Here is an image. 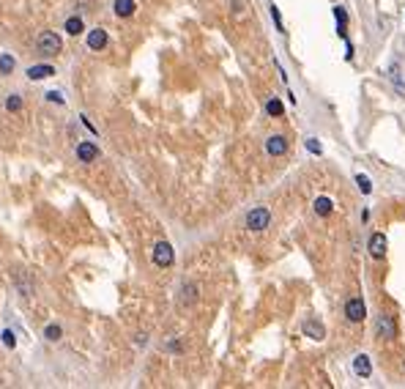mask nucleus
I'll return each mask as SVG.
<instances>
[{
	"label": "nucleus",
	"mask_w": 405,
	"mask_h": 389,
	"mask_svg": "<svg viewBox=\"0 0 405 389\" xmlns=\"http://www.w3.org/2000/svg\"><path fill=\"white\" fill-rule=\"evenodd\" d=\"M151 260H154L159 269H170L173 260H176V252H173V247L167 241H156L154 250H151Z\"/></svg>",
	"instance_id": "1"
},
{
	"label": "nucleus",
	"mask_w": 405,
	"mask_h": 389,
	"mask_svg": "<svg viewBox=\"0 0 405 389\" xmlns=\"http://www.w3.org/2000/svg\"><path fill=\"white\" fill-rule=\"evenodd\" d=\"M36 50L41 52V55H60L63 42H60L58 33H50V30H44V33L36 38Z\"/></svg>",
	"instance_id": "2"
},
{
	"label": "nucleus",
	"mask_w": 405,
	"mask_h": 389,
	"mask_svg": "<svg viewBox=\"0 0 405 389\" xmlns=\"http://www.w3.org/2000/svg\"><path fill=\"white\" fill-rule=\"evenodd\" d=\"M268 222H271V211H268L266 206H258V209H252L247 214V228L249 230H266Z\"/></svg>",
	"instance_id": "3"
},
{
	"label": "nucleus",
	"mask_w": 405,
	"mask_h": 389,
	"mask_svg": "<svg viewBox=\"0 0 405 389\" xmlns=\"http://www.w3.org/2000/svg\"><path fill=\"white\" fill-rule=\"evenodd\" d=\"M345 315H348V321H353V323H359L367 318V307H364V301L356 296V299H348L345 301Z\"/></svg>",
	"instance_id": "4"
},
{
	"label": "nucleus",
	"mask_w": 405,
	"mask_h": 389,
	"mask_svg": "<svg viewBox=\"0 0 405 389\" xmlns=\"http://www.w3.org/2000/svg\"><path fill=\"white\" fill-rule=\"evenodd\" d=\"M107 44H110V36H107L104 28H93V30H88V50L101 52Z\"/></svg>",
	"instance_id": "5"
},
{
	"label": "nucleus",
	"mask_w": 405,
	"mask_h": 389,
	"mask_svg": "<svg viewBox=\"0 0 405 389\" xmlns=\"http://www.w3.org/2000/svg\"><path fill=\"white\" fill-rule=\"evenodd\" d=\"M77 159L82 162V165H88V162H96L99 159V148H96V142H91V140H82L77 146Z\"/></svg>",
	"instance_id": "6"
},
{
	"label": "nucleus",
	"mask_w": 405,
	"mask_h": 389,
	"mask_svg": "<svg viewBox=\"0 0 405 389\" xmlns=\"http://www.w3.org/2000/svg\"><path fill=\"white\" fill-rule=\"evenodd\" d=\"M353 373L359 378H370L372 376V362H370L367 354H356L353 356Z\"/></svg>",
	"instance_id": "7"
},
{
	"label": "nucleus",
	"mask_w": 405,
	"mask_h": 389,
	"mask_svg": "<svg viewBox=\"0 0 405 389\" xmlns=\"http://www.w3.org/2000/svg\"><path fill=\"white\" fill-rule=\"evenodd\" d=\"M266 151L271 156H282V154H288V140L282 137V134H274V137H268L266 140Z\"/></svg>",
	"instance_id": "8"
},
{
	"label": "nucleus",
	"mask_w": 405,
	"mask_h": 389,
	"mask_svg": "<svg viewBox=\"0 0 405 389\" xmlns=\"http://www.w3.org/2000/svg\"><path fill=\"white\" fill-rule=\"evenodd\" d=\"M370 255L372 258H383L386 255V236L383 233H372V239H370Z\"/></svg>",
	"instance_id": "9"
},
{
	"label": "nucleus",
	"mask_w": 405,
	"mask_h": 389,
	"mask_svg": "<svg viewBox=\"0 0 405 389\" xmlns=\"http://www.w3.org/2000/svg\"><path fill=\"white\" fill-rule=\"evenodd\" d=\"M304 335L312 337V340H323V337H326V329H323L321 321L309 318V321H304Z\"/></svg>",
	"instance_id": "10"
},
{
	"label": "nucleus",
	"mask_w": 405,
	"mask_h": 389,
	"mask_svg": "<svg viewBox=\"0 0 405 389\" xmlns=\"http://www.w3.org/2000/svg\"><path fill=\"white\" fill-rule=\"evenodd\" d=\"M378 332H380V337H386V340H392L397 335L392 315H380V318H378Z\"/></svg>",
	"instance_id": "11"
},
{
	"label": "nucleus",
	"mask_w": 405,
	"mask_h": 389,
	"mask_svg": "<svg viewBox=\"0 0 405 389\" xmlns=\"http://www.w3.org/2000/svg\"><path fill=\"white\" fill-rule=\"evenodd\" d=\"M113 9H115V14L121 19H126V17H132V14L137 11V3H134V0H115Z\"/></svg>",
	"instance_id": "12"
},
{
	"label": "nucleus",
	"mask_w": 405,
	"mask_h": 389,
	"mask_svg": "<svg viewBox=\"0 0 405 389\" xmlns=\"http://www.w3.org/2000/svg\"><path fill=\"white\" fill-rule=\"evenodd\" d=\"M334 17H337V33L343 38H348V11L343 6H334Z\"/></svg>",
	"instance_id": "13"
},
{
	"label": "nucleus",
	"mask_w": 405,
	"mask_h": 389,
	"mask_svg": "<svg viewBox=\"0 0 405 389\" xmlns=\"http://www.w3.org/2000/svg\"><path fill=\"white\" fill-rule=\"evenodd\" d=\"M52 74H55L52 66H33V69H28L30 80H44V77H52Z\"/></svg>",
	"instance_id": "14"
},
{
	"label": "nucleus",
	"mask_w": 405,
	"mask_h": 389,
	"mask_svg": "<svg viewBox=\"0 0 405 389\" xmlns=\"http://www.w3.org/2000/svg\"><path fill=\"white\" fill-rule=\"evenodd\" d=\"M315 211L321 214V217H329V214L334 211V203H331V197H317V200H315Z\"/></svg>",
	"instance_id": "15"
},
{
	"label": "nucleus",
	"mask_w": 405,
	"mask_h": 389,
	"mask_svg": "<svg viewBox=\"0 0 405 389\" xmlns=\"http://www.w3.org/2000/svg\"><path fill=\"white\" fill-rule=\"evenodd\" d=\"M82 30H85V25H82V19H79V17H69L66 19V33L69 36H79Z\"/></svg>",
	"instance_id": "16"
},
{
	"label": "nucleus",
	"mask_w": 405,
	"mask_h": 389,
	"mask_svg": "<svg viewBox=\"0 0 405 389\" xmlns=\"http://www.w3.org/2000/svg\"><path fill=\"white\" fill-rule=\"evenodd\" d=\"M266 113H268V115H274V118H280V115L285 113L282 101H280V99H268V101H266Z\"/></svg>",
	"instance_id": "17"
},
{
	"label": "nucleus",
	"mask_w": 405,
	"mask_h": 389,
	"mask_svg": "<svg viewBox=\"0 0 405 389\" xmlns=\"http://www.w3.org/2000/svg\"><path fill=\"white\" fill-rule=\"evenodd\" d=\"M44 337L50 340V343H58V340L63 337V329L58 326V323H50V326L44 329Z\"/></svg>",
	"instance_id": "18"
},
{
	"label": "nucleus",
	"mask_w": 405,
	"mask_h": 389,
	"mask_svg": "<svg viewBox=\"0 0 405 389\" xmlns=\"http://www.w3.org/2000/svg\"><path fill=\"white\" fill-rule=\"evenodd\" d=\"M6 110H9V113H19L22 110V96L19 93H11V96L6 99Z\"/></svg>",
	"instance_id": "19"
},
{
	"label": "nucleus",
	"mask_w": 405,
	"mask_h": 389,
	"mask_svg": "<svg viewBox=\"0 0 405 389\" xmlns=\"http://www.w3.org/2000/svg\"><path fill=\"white\" fill-rule=\"evenodd\" d=\"M394 80V85H397V91H405V80H402V71H400V66L397 63H392V74H389Z\"/></svg>",
	"instance_id": "20"
},
{
	"label": "nucleus",
	"mask_w": 405,
	"mask_h": 389,
	"mask_svg": "<svg viewBox=\"0 0 405 389\" xmlns=\"http://www.w3.org/2000/svg\"><path fill=\"white\" fill-rule=\"evenodd\" d=\"M14 71V58L11 55H0V74H11Z\"/></svg>",
	"instance_id": "21"
},
{
	"label": "nucleus",
	"mask_w": 405,
	"mask_h": 389,
	"mask_svg": "<svg viewBox=\"0 0 405 389\" xmlns=\"http://www.w3.org/2000/svg\"><path fill=\"white\" fill-rule=\"evenodd\" d=\"M195 296H197V288H195V285H184V296H181V301H184V304H192Z\"/></svg>",
	"instance_id": "22"
},
{
	"label": "nucleus",
	"mask_w": 405,
	"mask_h": 389,
	"mask_svg": "<svg viewBox=\"0 0 405 389\" xmlns=\"http://www.w3.org/2000/svg\"><path fill=\"white\" fill-rule=\"evenodd\" d=\"M356 184H359V189H361L364 195H370V192H372V184H370V178H367V176H361V173L356 176Z\"/></svg>",
	"instance_id": "23"
},
{
	"label": "nucleus",
	"mask_w": 405,
	"mask_h": 389,
	"mask_svg": "<svg viewBox=\"0 0 405 389\" xmlns=\"http://www.w3.org/2000/svg\"><path fill=\"white\" fill-rule=\"evenodd\" d=\"M271 17H274V22H276V30H280V33H285V25H282V17H280V9H276V6H271Z\"/></svg>",
	"instance_id": "24"
},
{
	"label": "nucleus",
	"mask_w": 405,
	"mask_h": 389,
	"mask_svg": "<svg viewBox=\"0 0 405 389\" xmlns=\"http://www.w3.org/2000/svg\"><path fill=\"white\" fill-rule=\"evenodd\" d=\"M307 148L312 151V154H321V151H323V148H321V142H317V140H312V137L307 140Z\"/></svg>",
	"instance_id": "25"
},
{
	"label": "nucleus",
	"mask_w": 405,
	"mask_h": 389,
	"mask_svg": "<svg viewBox=\"0 0 405 389\" xmlns=\"http://www.w3.org/2000/svg\"><path fill=\"white\" fill-rule=\"evenodd\" d=\"M3 343L9 345V348H14V343H17V340H14V335H11V332H3Z\"/></svg>",
	"instance_id": "26"
}]
</instances>
